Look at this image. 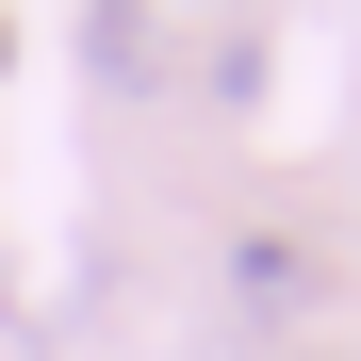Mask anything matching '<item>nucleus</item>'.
Returning a JSON list of instances; mask_svg holds the SVG:
<instances>
[{"label": "nucleus", "instance_id": "1", "mask_svg": "<svg viewBox=\"0 0 361 361\" xmlns=\"http://www.w3.org/2000/svg\"><path fill=\"white\" fill-rule=\"evenodd\" d=\"M82 66H99L115 99H148V82H164V33H148V0H99V17H82Z\"/></svg>", "mask_w": 361, "mask_h": 361}, {"label": "nucleus", "instance_id": "2", "mask_svg": "<svg viewBox=\"0 0 361 361\" xmlns=\"http://www.w3.org/2000/svg\"><path fill=\"white\" fill-rule=\"evenodd\" d=\"M230 279H247V312H295V295H312V263H295L279 230H247V247H230Z\"/></svg>", "mask_w": 361, "mask_h": 361}, {"label": "nucleus", "instance_id": "3", "mask_svg": "<svg viewBox=\"0 0 361 361\" xmlns=\"http://www.w3.org/2000/svg\"><path fill=\"white\" fill-rule=\"evenodd\" d=\"M0 66H17V33H0Z\"/></svg>", "mask_w": 361, "mask_h": 361}]
</instances>
